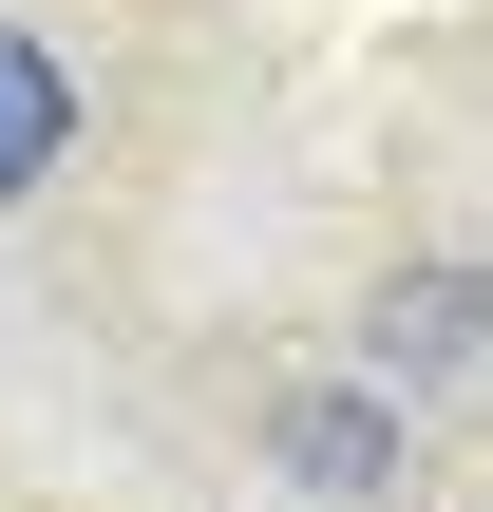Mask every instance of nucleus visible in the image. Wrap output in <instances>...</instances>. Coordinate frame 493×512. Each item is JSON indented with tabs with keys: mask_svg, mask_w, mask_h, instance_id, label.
<instances>
[{
	"mask_svg": "<svg viewBox=\"0 0 493 512\" xmlns=\"http://www.w3.org/2000/svg\"><path fill=\"white\" fill-rule=\"evenodd\" d=\"M57 133H76V76H57L38 38H0V209L57 171Z\"/></svg>",
	"mask_w": 493,
	"mask_h": 512,
	"instance_id": "f257e3e1",
	"label": "nucleus"
}]
</instances>
